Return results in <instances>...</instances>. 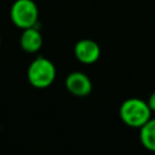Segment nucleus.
I'll return each instance as SVG.
<instances>
[{"label": "nucleus", "instance_id": "nucleus-9", "mask_svg": "<svg viewBox=\"0 0 155 155\" xmlns=\"http://www.w3.org/2000/svg\"><path fill=\"white\" fill-rule=\"evenodd\" d=\"M0 45H1V36H0Z\"/></svg>", "mask_w": 155, "mask_h": 155}, {"label": "nucleus", "instance_id": "nucleus-2", "mask_svg": "<svg viewBox=\"0 0 155 155\" xmlns=\"http://www.w3.org/2000/svg\"><path fill=\"white\" fill-rule=\"evenodd\" d=\"M57 70L52 61L46 57H36L28 67L27 78L29 84L35 88H46L56 80Z\"/></svg>", "mask_w": 155, "mask_h": 155}, {"label": "nucleus", "instance_id": "nucleus-6", "mask_svg": "<svg viewBox=\"0 0 155 155\" xmlns=\"http://www.w3.org/2000/svg\"><path fill=\"white\" fill-rule=\"evenodd\" d=\"M42 35L36 29V27H30L23 29V33L19 38L21 48L28 53H36L42 46Z\"/></svg>", "mask_w": 155, "mask_h": 155}, {"label": "nucleus", "instance_id": "nucleus-5", "mask_svg": "<svg viewBox=\"0 0 155 155\" xmlns=\"http://www.w3.org/2000/svg\"><path fill=\"white\" fill-rule=\"evenodd\" d=\"M74 54L82 64H93L99 59V45L91 39H81L74 46Z\"/></svg>", "mask_w": 155, "mask_h": 155}, {"label": "nucleus", "instance_id": "nucleus-3", "mask_svg": "<svg viewBox=\"0 0 155 155\" xmlns=\"http://www.w3.org/2000/svg\"><path fill=\"white\" fill-rule=\"evenodd\" d=\"M10 18L21 29L35 27L39 18L38 6L33 0H16L11 6Z\"/></svg>", "mask_w": 155, "mask_h": 155}, {"label": "nucleus", "instance_id": "nucleus-7", "mask_svg": "<svg viewBox=\"0 0 155 155\" xmlns=\"http://www.w3.org/2000/svg\"><path fill=\"white\" fill-rule=\"evenodd\" d=\"M139 139L145 149L155 153V117H151L139 128Z\"/></svg>", "mask_w": 155, "mask_h": 155}, {"label": "nucleus", "instance_id": "nucleus-1", "mask_svg": "<svg viewBox=\"0 0 155 155\" xmlns=\"http://www.w3.org/2000/svg\"><path fill=\"white\" fill-rule=\"evenodd\" d=\"M151 109L147 101L137 97H131L124 101L119 109V115L122 122L132 128H140L153 116Z\"/></svg>", "mask_w": 155, "mask_h": 155}, {"label": "nucleus", "instance_id": "nucleus-4", "mask_svg": "<svg viewBox=\"0 0 155 155\" xmlns=\"http://www.w3.org/2000/svg\"><path fill=\"white\" fill-rule=\"evenodd\" d=\"M65 87L75 97H86L92 91V81L85 73L73 71L65 78Z\"/></svg>", "mask_w": 155, "mask_h": 155}, {"label": "nucleus", "instance_id": "nucleus-8", "mask_svg": "<svg viewBox=\"0 0 155 155\" xmlns=\"http://www.w3.org/2000/svg\"><path fill=\"white\" fill-rule=\"evenodd\" d=\"M147 103H148V105L150 107L151 111H155V91L149 96V98H148Z\"/></svg>", "mask_w": 155, "mask_h": 155}]
</instances>
